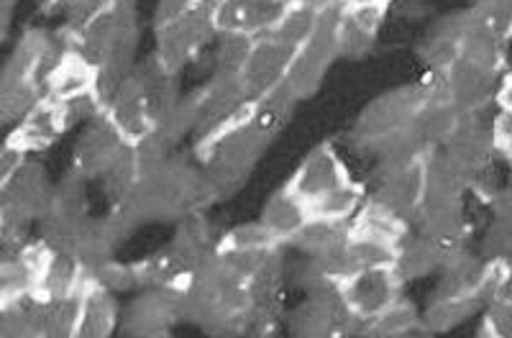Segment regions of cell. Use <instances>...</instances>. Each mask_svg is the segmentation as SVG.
I'll use <instances>...</instances> for the list:
<instances>
[{"label": "cell", "instance_id": "obj_8", "mask_svg": "<svg viewBox=\"0 0 512 338\" xmlns=\"http://www.w3.org/2000/svg\"><path fill=\"white\" fill-rule=\"evenodd\" d=\"M287 8V0H218V34H246L254 39L272 34Z\"/></svg>", "mask_w": 512, "mask_h": 338}, {"label": "cell", "instance_id": "obj_33", "mask_svg": "<svg viewBox=\"0 0 512 338\" xmlns=\"http://www.w3.org/2000/svg\"><path fill=\"white\" fill-rule=\"evenodd\" d=\"M495 103L500 105L502 111H510L512 113V75L502 77L500 88H497Z\"/></svg>", "mask_w": 512, "mask_h": 338}, {"label": "cell", "instance_id": "obj_18", "mask_svg": "<svg viewBox=\"0 0 512 338\" xmlns=\"http://www.w3.org/2000/svg\"><path fill=\"white\" fill-rule=\"evenodd\" d=\"M349 226L354 234L390 241V244L395 246H400L402 241L410 236L408 221H402L400 216H395L390 208H384V205L374 198L364 200V205L356 210V216L351 218Z\"/></svg>", "mask_w": 512, "mask_h": 338}, {"label": "cell", "instance_id": "obj_11", "mask_svg": "<svg viewBox=\"0 0 512 338\" xmlns=\"http://www.w3.org/2000/svg\"><path fill=\"white\" fill-rule=\"evenodd\" d=\"M474 118H477V113H466L459 131H456V134L451 136V141L443 146V152L454 159L472 180L477 172H482V169H487L489 164H492V157L497 154L492 123H489V126H482V123H477Z\"/></svg>", "mask_w": 512, "mask_h": 338}, {"label": "cell", "instance_id": "obj_31", "mask_svg": "<svg viewBox=\"0 0 512 338\" xmlns=\"http://www.w3.org/2000/svg\"><path fill=\"white\" fill-rule=\"evenodd\" d=\"M26 149H21V146L16 144H8L3 146V157H0V182H8L13 175H16L18 169L24 167L26 164Z\"/></svg>", "mask_w": 512, "mask_h": 338}, {"label": "cell", "instance_id": "obj_3", "mask_svg": "<svg viewBox=\"0 0 512 338\" xmlns=\"http://www.w3.org/2000/svg\"><path fill=\"white\" fill-rule=\"evenodd\" d=\"M216 6L218 0H208L157 26V62L164 70L177 72L218 34Z\"/></svg>", "mask_w": 512, "mask_h": 338}, {"label": "cell", "instance_id": "obj_16", "mask_svg": "<svg viewBox=\"0 0 512 338\" xmlns=\"http://www.w3.org/2000/svg\"><path fill=\"white\" fill-rule=\"evenodd\" d=\"M310 218H313V213H310L308 203L300 195L292 193L287 185L267 200L262 213V221L272 228V234L282 244H292V239L303 231Z\"/></svg>", "mask_w": 512, "mask_h": 338}, {"label": "cell", "instance_id": "obj_32", "mask_svg": "<svg viewBox=\"0 0 512 338\" xmlns=\"http://www.w3.org/2000/svg\"><path fill=\"white\" fill-rule=\"evenodd\" d=\"M208 0H159L157 6V21L164 24V21H172V18L182 16V13L192 11V8L203 6Z\"/></svg>", "mask_w": 512, "mask_h": 338}, {"label": "cell", "instance_id": "obj_2", "mask_svg": "<svg viewBox=\"0 0 512 338\" xmlns=\"http://www.w3.org/2000/svg\"><path fill=\"white\" fill-rule=\"evenodd\" d=\"M433 95H443L441 80H438L436 75H433V82L405 85V88H395L390 90V93L374 98L372 103L361 111L359 121H356V146L367 149L369 144L384 139V136L410 129L415 116L420 113V108H423Z\"/></svg>", "mask_w": 512, "mask_h": 338}, {"label": "cell", "instance_id": "obj_28", "mask_svg": "<svg viewBox=\"0 0 512 338\" xmlns=\"http://www.w3.org/2000/svg\"><path fill=\"white\" fill-rule=\"evenodd\" d=\"M484 259L487 262L512 264V221L495 218V223L484 234Z\"/></svg>", "mask_w": 512, "mask_h": 338}, {"label": "cell", "instance_id": "obj_23", "mask_svg": "<svg viewBox=\"0 0 512 338\" xmlns=\"http://www.w3.org/2000/svg\"><path fill=\"white\" fill-rule=\"evenodd\" d=\"M320 16H323V13L313 11V8H308L305 3H290V8H287L285 16H282V21L277 24V29H274L272 34L277 36V39L287 41L290 47L303 49L308 47L310 41L315 39V34H318Z\"/></svg>", "mask_w": 512, "mask_h": 338}, {"label": "cell", "instance_id": "obj_29", "mask_svg": "<svg viewBox=\"0 0 512 338\" xmlns=\"http://www.w3.org/2000/svg\"><path fill=\"white\" fill-rule=\"evenodd\" d=\"M484 336L495 338H512V303H500V300H492L484 315Z\"/></svg>", "mask_w": 512, "mask_h": 338}, {"label": "cell", "instance_id": "obj_26", "mask_svg": "<svg viewBox=\"0 0 512 338\" xmlns=\"http://www.w3.org/2000/svg\"><path fill=\"white\" fill-rule=\"evenodd\" d=\"M54 8L64 16L67 26L64 29L80 31L82 26H88L105 11H111L118 0H52Z\"/></svg>", "mask_w": 512, "mask_h": 338}, {"label": "cell", "instance_id": "obj_13", "mask_svg": "<svg viewBox=\"0 0 512 338\" xmlns=\"http://www.w3.org/2000/svg\"><path fill=\"white\" fill-rule=\"evenodd\" d=\"M466 113H461L454 103L443 95H433L428 103L420 108V113L413 121V134L428 152H436L451 141V136L459 131L464 123Z\"/></svg>", "mask_w": 512, "mask_h": 338}, {"label": "cell", "instance_id": "obj_9", "mask_svg": "<svg viewBox=\"0 0 512 338\" xmlns=\"http://www.w3.org/2000/svg\"><path fill=\"white\" fill-rule=\"evenodd\" d=\"M70 113H67V105L57 103L52 98H44L26 113V118L21 123H16L11 131H8V144H16L26 152H39V149H47L52 146L64 131L70 129Z\"/></svg>", "mask_w": 512, "mask_h": 338}, {"label": "cell", "instance_id": "obj_5", "mask_svg": "<svg viewBox=\"0 0 512 338\" xmlns=\"http://www.w3.org/2000/svg\"><path fill=\"white\" fill-rule=\"evenodd\" d=\"M402 285L405 282L395 267L359 269L341 280V292L351 313L367 323L402 298Z\"/></svg>", "mask_w": 512, "mask_h": 338}, {"label": "cell", "instance_id": "obj_35", "mask_svg": "<svg viewBox=\"0 0 512 338\" xmlns=\"http://www.w3.org/2000/svg\"><path fill=\"white\" fill-rule=\"evenodd\" d=\"M349 3H382V6H390L392 0H346V6H349Z\"/></svg>", "mask_w": 512, "mask_h": 338}, {"label": "cell", "instance_id": "obj_6", "mask_svg": "<svg viewBox=\"0 0 512 338\" xmlns=\"http://www.w3.org/2000/svg\"><path fill=\"white\" fill-rule=\"evenodd\" d=\"M441 80L443 98L459 108L461 113H479L487 103L497 98L500 88V72L484 70V67L469 65L464 59H456L443 75H436Z\"/></svg>", "mask_w": 512, "mask_h": 338}, {"label": "cell", "instance_id": "obj_7", "mask_svg": "<svg viewBox=\"0 0 512 338\" xmlns=\"http://www.w3.org/2000/svg\"><path fill=\"white\" fill-rule=\"evenodd\" d=\"M425 193H428V157L382 175L372 198L379 200L384 208H390L402 221L415 223L425 203Z\"/></svg>", "mask_w": 512, "mask_h": 338}, {"label": "cell", "instance_id": "obj_27", "mask_svg": "<svg viewBox=\"0 0 512 338\" xmlns=\"http://www.w3.org/2000/svg\"><path fill=\"white\" fill-rule=\"evenodd\" d=\"M251 47H254V36L246 34H221V44H218L216 62L218 72L226 75H239L244 62L249 59Z\"/></svg>", "mask_w": 512, "mask_h": 338}, {"label": "cell", "instance_id": "obj_19", "mask_svg": "<svg viewBox=\"0 0 512 338\" xmlns=\"http://www.w3.org/2000/svg\"><path fill=\"white\" fill-rule=\"evenodd\" d=\"M351 221H331V218L313 216L303 226V231L292 239V244L305 251L310 259H323L333 251L344 249L351 234Z\"/></svg>", "mask_w": 512, "mask_h": 338}, {"label": "cell", "instance_id": "obj_1", "mask_svg": "<svg viewBox=\"0 0 512 338\" xmlns=\"http://www.w3.org/2000/svg\"><path fill=\"white\" fill-rule=\"evenodd\" d=\"M287 187L308 203L313 216L331 221H351L367 200L364 187L351 180L344 159L331 144L315 146L295 169Z\"/></svg>", "mask_w": 512, "mask_h": 338}, {"label": "cell", "instance_id": "obj_24", "mask_svg": "<svg viewBox=\"0 0 512 338\" xmlns=\"http://www.w3.org/2000/svg\"><path fill=\"white\" fill-rule=\"evenodd\" d=\"M100 180H103L105 185V193L111 195L113 200H118V203H123V200L131 195L136 182L141 180L139 162H136V154H134V144L123 146V152L118 154L108 167H105Z\"/></svg>", "mask_w": 512, "mask_h": 338}, {"label": "cell", "instance_id": "obj_10", "mask_svg": "<svg viewBox=\"0 0 512 338\" xmlns=\"http://www.w3.org/2000/svg\"><path fill=\"white\" fill-rule=\"evenodd\" d=\"M128 141L123 139L121 131L111 118L100 113L88 123V129L82 131L80 141L75 146V169L85 177H100L105 167L123 152Z\"/></svg>", "mask_w": 512, "mask_h": 338}, {"label": "cell", "instance_id": "obj_12", "mask_svg": "<svg viewBox=\"0 0 512 338\" xmlns=\"http://www.w3.org/2000/svg\"><path fill=\"white\" fill-rule=\"evenodd\" d=\"M95 85H98V67L72 47L49 72L44 82V95L57 103H72V100L95 93Z\"/></svg>", "mask_w": 512, "mask_h": 338}, {"label": "cell", "instance_id": "obj_30", "mask_svg": "<svg viewBox=\"0 0 512 338\" xmlns=\"http://www.w3.org/2000/svg\"><path fill=\"white\" fill-rule=\"evenodd\" d=\"M492 134H495V146H497V154L507 159V164L512 167V113L510 111H502L495 116L492 121Z\"/></svg>", "mask_w": 512, "mask_h": 338}, {"label": "cell", "instance_id": "obj_14", "mask_svg": "<svg viewBox=\"0 0 512 338\" xmlns=\"http://www.w3.org/2000/svg\"><path fill=\"white\" fill-rule=\"evenodd\" d=\"M338 54L333 52L331 47L326 44H320V41H310L308 47H303L297 52L295 62H292L290 72H287L285 88L295 95L297 100L310 98L315 90L320 88V82L326 77L328 67L333 65V59Z\"/></svg>", "mask_w": 512, "mask_h": 338}, {"label": "cell", "instance_id": "obj_21", "mask_svg": "<svg viewBox=\"0 0 512 338\" xmlns=\"http://www.w3.org/2000/svg\"><path fill=\"white\" fill-rule=\"evenodd\" d=\"M482 300L472 295H436L423 315V323L428 331H448L459 326L466 318H472Z\"/></svg>", "mask_w": 512, "mask_h": 338}, {"label": "cell", "instance_id": "obj_4", "mask_svg": "<svg viewBox=\"0 0 512 338\" xmlns=\"http://www.w3.org/2000/svg\"><path fill=\"white\" fill-rule=\"evenodd\" d=\"M297 52L300 49L290 47L287 41L277 39L274 34L256 36L249 59H246L239 72L246 98L259 100L267 93H272V90L280 88V85H285L287 72H290Z\"/></svg>", "mask_w": 512, "mask_h": 338}, {"label": "cell", "instance_id": "obj_34", "mask_svg": "<svg viewBox=\"0 0 512 338\" xmlns=\"http://www.w3.org/2000/svg\"><path fill=\"white\" fill-rule=\"evenodd\" d=\"M297 3H305V6L313 8V11L318 13H326V11H333V8L346 6V0H297Z\"/></svg>", "mask_w": 512, "mask_h": 338}, {"label": "cell", "instance_id": "obj_17", "mask_svg": "<svg viewBox=\"0 0 512 338\" xmlns=\"http://www.w3.org/2000/svg\"><path fill=\"white\" fill-rule=\"evenodd\" d=\"M118 326V305L113 300V290L95 282L82 292V313H80V331L77 336L85 338H103L111 336Z\"/></svg>", "mask_w": 512, "mask_h": 338}, {"label": "cell", "instance_id": "obj_20", "mask_svg": "<svg viewBox=\"0 0 512 338\" xmlns=\"http://www.w3.org/2000/svg\"><path fill=\"white\" fill-rule=\"evenodd\" d=\"M425 331H428V328H425L423 323V315H418L415 305L408 303L405 298H400L387 310L374 315L372 321H367V326H364V333H367V336H377V338L415 336V333H425Z\"/></svg>", "mask_w": 512, "mask_h": 338}, {"label": "cell", "instance_id": "obj_22", "mask_svg": "<svg viewBox=\"0 0 512 338\" xmlns=\"http://www.w3.org/2000/svg\"><path fill=\"white\" fill-rule=\"evenodd\" d=\"M397 249L400 246L390 244V241L372 239L364 234H349V244H346V254H349V269L351 274L359 269H379V267H395Z\"/></svg>", "mask_w": 512, "mask_h": 338}, {"label": "cell", "instance_id": "obj_25", "mask_svg": "<svg viewBox=\"0 0 512 338\" xmlns=\"http://www.w3.org/2000/svg\"><path fill=\"white\" fill-rule=\"evenodd\" d=\"M282 241L272 234V228L264 221L259 223H241L233 231H228L221 246L239 251H274L280 249Z\"/></svg>", "mask_w": 512, "mask_h": 338}, {"label": "cell", "instance_id": "obj_15", "mask_svg": "<svg viewBox=\"0 0 512 338\" xmlns=\"http://www.w3.org/2000/svg\"><path fill=\"white\" fill-rule=\"evenodd\" d=\"M454 249H446L438 241L428 239V236H408L402 241L400 249H397V262L395 269L402 277V282L408 280H423L428 274L443 269V264L448 262V254Z\"/></svg>", "mask_w": 512, "mask_h": 338}]
</instances>
